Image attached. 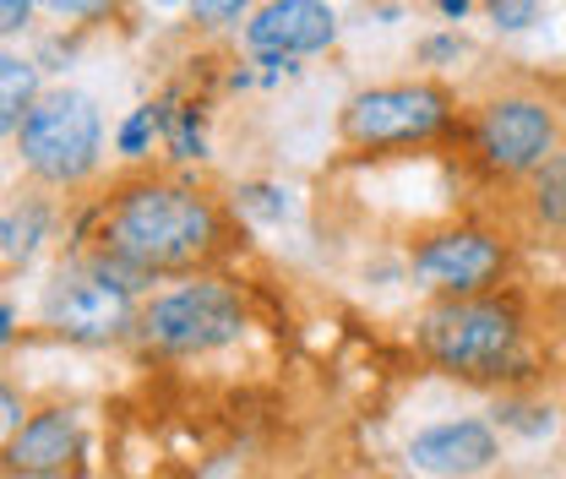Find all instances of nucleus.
I'll return each mask as SVG.
<instances>
[{"label": "nucleus", "mask_w": 566, "mask_h": 479, "mask_svg": "<svg viewBox=\"0 0 566 479\" xmlns=\"http://www.w3.org/2000/svg\"><path fill=\"white\" fill-rule=\"evenodd\" d=\"M229 207L208 186L175 175H132L93 207V246L76 251H98L132 278L153 283L175 273L197 278L229 251Z\"/></svg>", "instance_id": "1"}, {"label": "nucleus", "mask_w": 566, "mask_h": 479, "mask_svg": "<svg viewBox=\"0 0 566 479\" xmlns=\"http://www.w3.org/2000/svg\"><path fill=\"white\" fill-rule=\"evenodd\" d=\"M420 354L463 382H501L523 365V311L512 294L436 300L415 327Z\"/></svg>", "instance_id": "2"}, {"label": "nucleus", "mask_w": 566, "mask_h": 479, "mask_svg": "<svg viewBox=\"0 0 566 479\" xmlns=\"http://www.w3.org/2000/svg\"><path fill=\"white\" fill-rule=\"evenodd\" d=\"M142 278L98 251H71L44 283V327L71 343H120L137 339L142 322Z\"/></svg>", "instance_id": "3"}, {"label": "nucleus", "mask_w": 566, "mask_h": 479, "mask_svg": "<svg viewBox=\"0 0 566 479\" xmlns=\"http://www.w3.org/2000/svg\"><path fill=\"white\" fill-rule=\"evenodd\" d=\"M245 339V300L229 278L197 273L142 305L137 343L158 360H197Z\"/></svg>", "instance_id": "4"}, {"label": "nucleus", "mask_w": 566, "mask_h": 479, "mask_svg": "<svg viewBox=\"0 0 566 479\" xmlns=\"http://www.w3.org/2000/svg\"><path fill=\"white\" fill-rule=\"evenodd\" d=\"M17 158L22 169L50 186V191H71L82 180L98 175L104 164V115L82 87H55L33 104V115L17 132Z\"/></svg>", "instance_id": "5"}, {"label": "nucleus", "mask_w": 566, "mask_h": 479, "mask_svg": "<svg viewBox=\"0 0 566 479\" xmlns=\"http://www.w3.org/2000/svg\"><path fill=\"white\" fill-rule=\"evenodd\" d=\"M458 121V98L447 82H381V87H359L344 115L338 132L354 153H392V147H424V142L447 137Z\"/></svg>", "instance_id": "6"}, {"label": "nucleus", "mask_w": 566, "mask_h": 479, "mask_svg": "<svg viewBox=\"0 0 566 479\" xmlns=\"http://www.w3.org/2000/svg\"><path fill=\"white\" fill-rule=\"evenodd\" d=\"M562 153V115L545 93H491L469 115V158L491 180H528Z\"/></svg>", "instance_id": "7"}, {"label": "nucleus", "mask_w": 566, "mask_h": 479, "mask_svg": "<svg viewBox=\"0 0 566 479\" xmlns=\"http://www.w3.org/2000/svg\"><path fill=\"white\" fill-rule=\"evenodd\" d=\"M506 257H512L506 240L485 223H441L409 246V273L430 283L441 300H474V294H495Z\"/></svg>", "instance_id": "8"}, {"label": "nucleus", "mask_w": 566, "mask_h": 479, "mask_svg": "<svg viewBox=\"0 0 566 479\" xmlns=\"http://www.w3.org/2000/svg\"><path fill=\"white\" fill-rule=\"evenodd\" d=\"M338 39V11L322 0H273L245 17V50L256 61H300L322 55Z\"/></svg>", "instance_id": "9"}, {"label": "nucleus", "mask_w": 566, "mask_h": 479, "mask_svg": "<svg viewBox=\"0 0 566 479\" xmlns=\"http://www.w3.org/2000/svg\"><path fill=\"white\" fill-rule=\"evenodd\" d=\"M501 464V430L491 419H441L409 436V469L430 479H480Z\"/></svg>", "instance_id": "10"}, {"label": "nucleus", "mask_w": 566, "mask_h": 479, "mask_svg": "<svg viewBox=\"0 0 566 479\" xmlns=\"http://www.w3.org/2000/svg\"><path fill=\"white\" fill-rule=\"evenodd\" d=\"M82 452V409H39L11 441H6V469L22 479H55L66 475Z\"/></svg>", "instance_id": "11"}, {"label": "nucleus", "mask_w": 566, "mask_h": 479, "mask_svg": "<svg viewBox=\"0 0 566 479\" xmlns=\"http://www.w3.org/2000/svg\"><path fill=\"white\" fill-rule=\"evenodd\" d=\"M50 229H55V207L44 202V197H22V207H6V223H0V257H6V268L11 273L28 268L39 257V246L50 240Z\"/></svg>", "instance_id": "12"}, {"label": "nucleus", "mask_w": 566, "mask_h": 479, "mask_svg": "<svg viewBox=\"0 0 566 479\" xmlns=\"http://www.w3.org/2000/svg\"><path fill=\"white\" fill-rule=\"evenodd\" d=\"M523 207H528L534 229H545V235H562L566 229V147L523 180Z\"/></svg>", "instance_id": "13"}, {"label": "nucleus", "mask_w": 566, "mask_h": 479, "mask_svg": "<svg viewBox=\"0 0 566 479\" xmlns=\"http://www.w3.org/2000/svg\"><path fill=\"white\" fill-rule=\"evenodd\" d=\"M39 98H44V93H39V71H33V61L0 55V132H6V137L22 132V121L33 115Z\"/></svg>", "instance_id": "14"}, {"label": "nucleus", "mask_w": 566, "mask_h": 479, "mask_svg": "<svg viewBox=\"0 0 566 479\" xmlns=\"http://www.w3.org/2000/svg\"><path fill=\"white\" fill-rule=\"evenodd\" d=\"M175 104H180V93L169 87L164 98H153V104L132 110V115H126V126H120V137H115V147H120L132 164H137V158H147V153H153V142L169 137V126H175V115H180Z\"/></svg>", "instance_id": "15"}, {"label": "nucleus", "mask_w": 566, "mask_h": 479, "mask_svg": "<svg viewBox=\"0 0 566 479\" xmlns=\"http://www.w3.org/2000/svg\"><path fill=\"white\" fill-rule=\"evenodd\" d=\"M169 158H180V164H197V158H208V132H202V110L197 104H186L180 115H175V126H169Z\"/></svg>", "instance_id": "16"}, {"label": "nucleus", "mask_w": 566, "mask_h": 479, "mask_svg": "<svg viewBox=\"0 0 566 479\" xmlns=\"http://www.w3.org/2000/svg\"><path fill=\"white\" fill-rule=\"evenodd\" d=\"M240 197V212H262V218H289V191L279 186H245V191H234Z\"/></svg>", "instance_id": "17"}, {"label": "nucleus", "mask_w": 566, "mask_h": 479, "mask_svg": "<svg viewBox=\"0 0 566 479\" xmlns=\"http://www.w3.org/2000/svg\"><path fill=\"white\" fill-rule=\"evenodd\" d=\"M545 11L539 6H528V0H495L491 6V22L495 28H506V33H517V28H534Z\"/></svg>", "instance_id": "18"}, {"label": "nucleus", "mask_w": 566, "mask_h": 479, "mask_svg": "<svg viewBox=\"0 0 566 479\" xmlns=\"http://www.w3.org/2000/svg\"><path fill=\"white\" fill-rule=\"evenodd\" d=\"M223 17H234V22H240V17H245V6H240V0H229V6H197V22H208V28H218Z\"/></svg>", "instance_id": "19"}, {"label": "nucleus", "mask_w": 566, "mask_h": 479, "mask_svg": "<svg viewBox=\"0 0 566 479\" xmlns=\"http://www.w3.org/2000/svg\"><path fill=\"white\" fill-rule=\"evenodd\" d=\"M0 17H6L0 28H6V33H17V28H28V17H33V6H28V0H6V6H0Z\"/></svg>", "instance_id": "20"}, {"label": "nucleus", "mask_w": 566, "mask_h": 479, "mask_svg": "<svg viewBox=\"0 0 566 479\" xmlns=\"http://www.w3.org/2000/svg\"><path fill=\"white\" fill-rule=\"evenodd\" d=\"M11 339H17V305L6 300V305H0V343H11Z\"/></svg>", "instance_id": "21"}, {"label": "nucleus", "mask_w": 566, "mask_h": 479, "mask_svg": "<svg viewBox=\"0 0 566 479\" xmlns=\"http://www.w3.org/2000/svg\"><path fill=\"white\" fill-rule=\"evenodd\" d=\"M441 17H452V22H463V17H469V0H441Z\"/></svg>", "instance_id": "22"}]
</instances>
